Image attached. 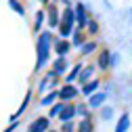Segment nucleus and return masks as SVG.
Segmentation results:
<instances>
[{
	"instance_id": "obj_1",
	"label": "nucleus",
	"mask_w": 132,
	"mask_h": 132,
	"mask_svg": "<svg viewBox=\"0 0 132 132\" xmlns=\"http://www.w3.org/2000/svg\"><path fill=\"white\" fill-rule=\"evenodd\" d=\"M51 44V34L48 31H44V34H40V38H38V61H36V71H40L42 69V65L48 61V46Z\"/></svg>"
},
{
	"instance_id": "obj_2",
	"label": "nucleus",
	"mask_w": 132,
	"mask_h": 132,
	"mask_svg": "<svg viewBox=\"0 0 132 132\" xmlns=\"http://www.w3.org/2000/svg\"><path fill=\"white\" fill-rule=\"evenodd\" d=\"M73 21H76V11H71L69 6L63 11V17H61V36H69L71 34V27H73Z\"/></svg>"
},
{
	"instance_id": "obj_3",
	"label": "nucleus",
	"mask_w": 132,
	"mask_h": 132,
	"mask_svg": "<svg viewBox=\"0 0 132 132\" xmlns=\"http://www.w3.org/2000/svg\"><path fill=\"white\" fill-rule=\"evenodd\" d=\"M76 96H78V88L73 84H65L59 90V98L61 101H71V98H76Z\"/></svg>"
},
{
	"instance_id": "obj_4",
	"label": "nucleus",
	"mask_w": 132,
	"mask_h": 132,
	"mask_svg": "<svg viewBox=\"0 0 132 132\" xmlns=\"http://www.w3.org/2000/svg\"><path fill=\"white\" fill-rule=\"evenodd\" d=\"M27 132H48V118H38L29 124Z\"/></svg>"
},
{
	"instance_id": "obj_5",
	"label": "nucleus",
	"mask_w": 132,
	"mask_h": 132,
	"mask_svg": "<svg viewBox=\"0 0 132 132\" xmlns=\"http://www.w3.org/2000/svg\"><path fill=\"white\" fill-rule=\"evenodd\" d=\"M109 63H111V53L109 51H101L98 57H96V67L98 69H107Z\"/></svg>"
},
{
	"instance_id": "obj_6",
	"label": "nucleus",
	"mask_w": 132,
	"mask_h": 132,
	"mask_svg": "<svg viewBox=\"0 0 132 132\" xmlns=\"http://www.w3.org/2000/svg\"><path fill=\"white\" fill-rule=\"evenodd\" d=\"M76 19H78V25H80V27H84V25H88V17H86V9H84V4H80V2H78V6H76Z\"/></svg>"
},
{
	"instance_id": "obj_7",
	"label": "nucleus",
	"mask_w": 132,
	"mask_h": 132,
	"mask_svg": "<svg viewBox=\"0 0 132 132\" xmlns=\"http://www.w3.org/2000/svg\"><path fill=\"white\" fill-rule=\"evenodd\" d=\"M94 69H96V67H94V63H90L88 67H84V69L80 71V76H78V78H80V82H82V84H88V80L94 76Z\"/></svg>"
},
{
	"instance_id": "obj_8",
	"label": "nucleus",
	"mask_w": 132,
	"mask_h": 132,
	"mask_svg": "<svg viewBox=\"0 0 132 132\" xmlns=\"http://www.w3.org/2000/svg\"><path fill=\"white\" fill-rule=\"evenodd\" d=\"M48 25L51 27H57L59 25V11H57V6H48Z\"/></svg>"
},
{
	"instance_id": "obj_9",
	"label": "nucleus",
	"mask_w": 132,
	"mask_h": 132,
	"mask_svg": "<svg viewBox=\"0 0 132 132\" xmlns=\"http://www.w3.org/2000/svg\"><path fill=\"white\" fill-rule=\"evenodd\" d=\"M105 101H107V94H105V92H96L94 96L88 98V105H90V107H98V105H103Z\"/></svg>"
},
{
	"instance_id": "obj_10",
	"label": "nucleus",
	"mask_w": 132,
	"mask_h": 132,
	"mask_svg": "<svg viewBox=\"0 0 132 132\" xmlns=\"http://www.w3.org/2000/svg\"><path fill=\"white\" fill-rule=\"evenodd\" d=\"M128 126H130V115L124 113L122 118H120V122H118V126H115V132H126Z\"/></svg>"
},
{
	"instance_id": "obj_11",
	"label": "nucleus",
	"mask_w": 132,
	"mask_h": 132,
	"mask_svg": "<svg viewBox=\"0 0 132 132\" xmlns=\"http://www.w3.org/2000/svg\"><path fill=\"white\" fill-rule=\"evenodd\" d=\"M94 130V124H92V120H90V115L88 118H84L80 122V126H78V132H92Z\"/></svg>"
},
{
	"instance_id": "obj_12",
	"label": "nucleus",
	"mask_w": 132,
	"mask_h": 132,
	"mask_svg": "<svg viewBox=\"0 0 132 132\" xmlns=\"http://www.w3.org/2000/svg\"><path fill=\"white\" fill-rule=\"evenodd\" d=\"M96 88H98V80H92V82H88V84H84L82 86V94H94L96 92Z\"/></svg>"
},
{
	"instance_id": "obj_13",
	"label": "nucleus",
	"mask_w": 132,
	"mask_h": 132,
	"mask_svg": "<svg viewBox=\"0 0 132 132\" xmlns=\"http://www.w3.org/2000/svg\"><path fill=\"white\" fill-rule=\"evenodd\" d=\"M65 69H67V61H65L63 57H59L55 61V65H53V71L55 73H65Z\"/></svg>"
},
{
	"instance_id": "obj_14",
	"label": "nucleus",
	"mask_w": 132,
	"mask_h": 132,
	"mask_svg": "<svg viewBox=\"0 0 132 132\" xmlns=\"http://www.w3.org/2000/svg\"><path fill=\"white\" fill-rule=\"evenodd\" d=\"M76 113H78V111H76V107H73V105H67V107H65V111L61 113V120H63V122H69Z\"/></svg>"
},
{
	"instance_id": "obj_15",
	"label": "nucleus",
	"mask_w": 132,
	"mask_h": 132,
	"mask_svg": "<svg viewBox=\"0 0 132 132\" xmlns=\"http://www.w3.org/2000/svg\"><path fill=\"white\" fill-rule=\"evenodd\" d=\"M55 51L59 53V57H63L65 53H67V51H69V44H67V42H65V40H59V42H57V46H55Z\"/></svg>"
},
{
	"instance_id": "obj_16",
	"label": "nucleus",
	"mask_w": 132,
	"mask_h": 132,
	"mask_svg": "<svg viewBox=\"0 0 132 132\" xmlns=\"http://www.w3.org/2000/svg\"><path fill=\"white\" fill-rule=\"evenodd\" d=\"M82 69H84V67H82V63H78L76 67L71 69V73L67 76V84H71V80H76V76H80V71H82Z\"/></svg>"
},
{
	"instance_id": "obj_17",
	"label": "nucleus",
	"mask_w": 132,
	"mask_h": 132,
	"mask_svg": "<svg viewBox=\"0 0 132 132\" xmlns=\"http://www.w3.org/2000/svg\"><path fill=\"white\" fill-rule=\"evenodd\" d=\"M65 107H67V105H65V103H57L53 109H51V118H55V115H61L63 111H65Z\"/></svg>"
},
{
	"instance_id": "obj_18",
	"label": "nucleus",
	"mask_w": 132,
	"mask_h": 132,
	"mask_svg": "<svg viewBox=\"0 0 132 132\" xmlns=\"http://www.w3.org/2000/svg\"><path fill=\"white\" fill-rule=\"evenodd\" d=\"M57 98H59V92H51L48 96H44L40 103H42V105H51V103H55V101H57Z\"/></svg>"
},
{
	"instance_id": "obj_19",
	"label": "nucleus",
	"mask_w": 132,
	"mask_h": 132,
	"mask_svg": "<svg viewBox=\"0 0 132 132\" xmlns=\"http://www.w3.org/2000/svg\"><path fill=\"white\" fill-rule=\"evenodd\" d=\"M9 4H11V6L15 9V11H17L19 15H25V9H23V6H21V4L17 2V0H9Z\"/></svg>"
},
{
	"instance_id": "obj_20",
	"label": "nucleus",
	"mask_w": 132,
	"mask_h": 132,
	"mask_svg": "<svg viewBox=\"0 0 132 132\" xmlns=\"http://www.w3.org/2000/svg\"><path fill=\"white\" fill-rule=\"evenodd\" d=\"M94 48H96V42H86V44H84V51H82V53L88 55V53H92V51H94Z\"/></svg>"
},
{
	"instance_id": "obj_21",
	"label": "nucleus",
	"mask_w": 132,
	"mask_h": 132,
	"mask_svg": "<svg viewBox=\"0 0 132 132\" xmlns=\"http://www.w3.org/2000/svg\"><path fill=\"white\" fill-rule=\"evenodd\" d=\"M88 27H90V29H88L90 34H96V31H98V23H96V21H88Z\"/></svg>"
},
{
	"instance_id": "obj_22",
	"label": "nucleus",
	"mask_w": 132,
	"mask_h": 132,
	"mask_svg": "<svg viewBox=\"0 0 132 132\" xmlns=\"http://www.w3.org/2000/svg\"><path fill=\"white\" fill-rule=\"evenodd\" d=\"M82 42H84V36H82V34H80V31H78V34L73 36V44H76V46H80Z\"/></svg>"
},
{
	"instance_id": "obj_23",
	"label": "nucleus",
	"mask_w": 132,
	"mask_h": 132,
	"mask_svg": "<svg viewBox=\"0 0 132 132\" xmlns=\"http://www.w3.org/2000/svg\"><path fill=\"white\" fill-rule=\"evenodd\" d=\"M61 130H63V132H73L76 128H73V124H71V122H65V126H63Z\"/></svg>"
},
{
	"instance_id": "obj_24",
	"label": "nucleus",
	"mask_w": 132,
	"mask_h": 132,
	"mask_svg": "<svg viewBox=\"0 0 132 132\" xmlns=\"http://www.w3.org/2000/svg\"><path fill=\"white\" fill-rule=\"evenodd\" d=\"M76 111H78L80 115H84V118H88V113H86V107H84V105H78V107H76Z\"/></svg>"
},
{
	"instance_id": "obj_25",
	"label": "nucleus",
	"mask_w": 132,
	"mask_h": 132,
	"mask_svg": "<svg viewBox=\"0 0 132 132\" xmlns=\"http://www.w3.org/2000/svg\"><path fill=\"white\" fill-rule=\"evenodd\" d=\"M42 17H44V13H38V17H36V29H40V23H42Z\"/></svg>"
},
{
	"instance_id": "obj_26",
	"label": "nucleus",
	"mask_w": 132,
	"mask_h": 132,
	"mask_svg": "<svg viewBox=\"0 0 132 132\" xmlns=\"http://www.w3.org/2000/svg\"><path fill=\"white\" fill-rule=\"evenodd\" d=\"M111 113H113V109H103V118H109Z\"/></svg>"
},
{
	"instance_id": "obj_27",
	"label": "nucleus",
	"mask_w": 132,
	"mask_h": 132,
	"mask_svg": "<svg viewBox=\"0 0 132 132\" xmlns=\"http://www.w3.org/2000/svg\"><path fill=\"white\" fill-rule=\"evenodd\" d=\"M63 2H65V4H69V0H63Z\"/></svg>"
},
{
	"instance_id": "obj_28",
	"label": "nucleus",
	"mask_w": 132,
	"mask_h": 132,
	"mask_svg": "<svg viewBox=\"0 0 132 132\" xmlns=\"http://www.w3.org/2000/svg\"><path fill=\"white\" fill-rule=\"evenodd\" d=\"M42 2H44V4H46V2H48V0H42Z\"/></svg>"
},
{
	"instance_id": "obj_29",
	"label": "nucleus",
	"mask_w": 132,
	"mask_h": 132,
	"mask_svg": "<svg viewBox=\"0 0 132 132\" xmlns=\"http://www.w3.org/2000/svg\"><path fill=\"white\" fill-rule=\"evenodd\" d=\"M48 132H57V130H48Z\"/></svg>"
}]
</instances>
